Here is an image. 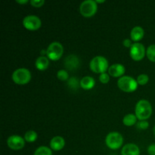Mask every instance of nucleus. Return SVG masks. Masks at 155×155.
<instances>
[{"instance_id": "obj_1", "label": "nucleus", "mask_w": 155, "mask_h": 155, "mask_svg": "<svg viewBox=\"0 0 155 155\" xmlns=\"http://www.w3.org/2000/svg\"><path fill=\"white\" fill-rule=\"evenodd\" d=\"M135 114L139 120H146L152 114V106L151 103L145 99H142L137 102L135 109Z\"/></svg>"}, {"instance_id": "obj_2", "label": "nucleus", "mask_w": 155, "mask_h": 155, "mask_svg": "<svg viewBox=\"0 0 155 155\" xmlns=\"http://www.w3.org/2000/svg\"><path fill=\"white\" fill-rule=\"evenodd\" d=\"M89 68L91 71L95 74H104L108 71V61L103 56H96L91 60Z\"/></svg>"}, {"instance_id": "obj_3", "label": "nucleus", "mask_w": 155, "mask_h": 155, "mask_svg": "<svg viewBox=\"0 0 155 155\" xmlns=\"http://www.w3.org/2000/svg\"><path fill=\"white\" fill-rule=\"evenodd\" d=\"M117 86L121 91L124 92H133L137 89L138 83L136 80L130 76H123L118 80Z\"/></svg>"}, {"instance_id": "obj_4", "label": "nucleus", "mask_w": 155, "mask_h": 155, "mask_svg": "<svg viewBox=\"0 0 155 155\" xmlns=\"http://www.w3.org/2000/svg\"><path fill=\"white\" fill-rule=\"evenodd\" d=\"M31 73L27 68H18L15 70L12 76L15 83L18 85H26L31 80Z\"/></svg>"}, {"instance_id": "obj_5", "label": "nucleus", "mask_w": 155, "mask_h": 155, "mask_svg": "<svg viewBox=\"0 0 155 155\" xmlns=\"http://www.w3.org/2000/svg\"><path fill=\"white\" fill-rule=\"evenodd\" d=\"M124 143L123 136L118 132H111L105 138V144L107 148L111 150L119 149Z\"/></svg>"}, {"instance_id": "obj_6", "label": "nucleus", "mask_w": 155, "mask_h": 155, "mask_svg": "<svg viewBox=\"0 0 155 155\" xmlns=\"http://www.w3.org/2000/svg\"><path fill=\"white\" fill-rule=\"evenodd\" d=\"M64 53L63 45L59 42H53L50 44L46 49V55L51 61H58L62 57Z\"/></svg>"}, {"instance_id": "obj_7", "label": "nucleus", "mask_w": 155, "mask_h": 155, "mask_svg": "<svg viewBox=\"0 0 155 155\" xmlns=\"http://www.w3.org/2000/svg\"><path fill=\"white\" fill-rule=\"evenodd\" d=\"M98 4L94 0H86L80 5V12L84 18H91L96 14Z\"/></svg>"}, {"instance_id": "obj_8", "label": "nucleus", "mask_w": 155, "mask_h": 155, "mask_svg": "<svg viewBox=\"0 0 155 155\" xmlns=\"http://www.w3.org/2000/svg\"><path fill=\"white\" fill-rule=\"evenodd\" d=\"M145 54L146 51L145 46L140 42H134L130 48V57L135 61H142L145 58Z\"/></svg>"}, {"instance_id": "obj_9", "label": "nucleus", "mask_w": 155, "mask_h": 155, "mask_svg": "<svg viewBox=\"0 0 155 155\" xmlns=\"http://www.w3.org/2000/svg\"><path fill=\"white\" fill-rule=\"evenodd\" d=\"M23 26L27 30L30 31H36L42 26V21L39 17L36 15H28L23 19Z\"/></svg>"}, {"instance_id": "obj_10", "label": "nucleus", "mask_w": 155, "mask_h": 155, "mask_svg": "<svg viewBox=\"0 0 155 155\" xmlns=\"http://www.w3.org/2000/svg\"><path fill=\"white\" fill-rule=\"evenodd\" d=\"M7 145L9 148L14 151L21 150L25 146V140L24 138L18 135H13L8 138Z\"/></svg>"}, {"instance_id": "obj_11", "label": "nucleus", "mask_w": 155, "mask_h": 155, "mask_svg": "<svg viewBox=\"0 0 155 155\" xmlns=\"http://www.w3.org/2000/svg\"><path fill=\"white\" fill-rule=\"evenodd\" d=\"M64 66L70 71H75L80 66V60L75 54H70L64 59Z\"/></svg>"}, {"instance_id": "obj_12", "label": "nucleus", "mask_w": 155, "mask_h": 155, "mask_svg": "<svg viewBox=\"0 0 155 155\" xmlns=\"http://www.w3.org/2000/svg\"><path fill=\"white\" fill-rule=\"evenodd\" d=\"M125 72V67L121 64H114L110 65L107 71V73L110 76L113 77H120V78L123 77Z\"/></svg>"}, {"instance_id": "obj_13", "label": "nucleus", "mask_w": 155, "mask_h": 155, "mask_svg": "<svg viewBox=\"0 0 155 155\" xmlns=\"http://www.w3.org/2000/svg\"><path fill=\"white\" fill-rule=\"evenodd\" d=\"M65 146V140L61 136H54L50 141V148L54 151H61Z\"/></svg>"}, {"instance_id": "obj_14", "label": "nucleus", "mask_w": 155, "mask_h": 155, "mask_svg": "<svg viewBox=\"0 0 155 155\" xmlns=\"http://www.w3.org/2000/svg\"><path fill=\"white\" fill-rule=\"evenodd\" d=\"M121 155H140V149L136 144H127L121 149Z\"/></svg>"}, {"instance_id": "obj_15", "label": "nucleus", "mask_w": 155, "mask_h": 155, "mask_svg": "<svg viewBox=\"0 0 155 155\" xmlns=\"http://www.w3.org/2000/svg\"><path fill=\"white\" fill-rule=\"evenodd\" d=\"M144 36H145V31H144L143 28L139 27V26H136V27H133L132 29L131 32H130L131 40L135 42H138L142 40L143 39Z\"/></svg>"}, {"instance_id": "obj_16", "label": "nucleus", "mask_w": 155, "mask_h": 155, "mask_svg": "<svg viewBox=\"0 0 155 155\" xmlns=\"http://www.w3.org/2000/svg\"><path fill=\"white\" fill-rule=\"evenodd\" d=\"M80 87L84 90H90L95 86V80H94L93 77L86 76L80 80Z\"/></svg>"}, {"instance_id": "obj_17", "label": "nucleus", "mask_w": 155, "mask_h": 155, "mask_svg": "<svg viewBox=\"0 0 155 155\" xmlns=\"http://www.w3.org/2000/svg\"><path fill=\"white\" fill-rule=\"evenodd\" d=\"M49 65V59L45 56H40L38 58L35 62V66L39 71H45L48 68Z\"/></svg>"}, {"instance_id": "obj_18", "label": "nucleus", "mask_w": 155, "mask_h": 155, "mask_svg": "<svg viewBox=\"0 0 155 155\" xmlns=\"http://www.w3.org/2000/svg\"><path fill=\"white\" fill-rule=\"evenodd\" d=\"M138 118L136 117V114H128L126 115L123 119V123L127 127H132V126L135 125L137 122Z\"/></svg>"}, {"instance_id": "obj_19", "label": "nucleus", "mask_w": 155, "mask_h": 155, "mask_svg": "<svg viewBox=\"0 0 155 155\" xmlns=\"http://www.w3.org/2000/svg\"><path fill=\"white\" fill-rule=\"evenodd\" d=\"M38 138V135L36 132L33 131V130H29L27 133L24 134V140L25 142H34L36 141Z\"/></svg>"}, {"instance_id": "obj_20", "label": "nucleus", "mask_w": 155, "mask_h": 155, "mask_svg": "<svg viewBox=\"0 0 155 155\" xmlns=\"http://www.w3.org/2000/svg\"><path fill=\"white\" fill-rule=\"evenodd\" d=\"M33 155H52V151L48 147L40 146L36 148Z\"/></svg>"}, {"instance_id": "obj_21", "label": "nucleus", "mask_w": 155, "mask_h": 155, "mask_svg": "<svg viewBox=\"0 0 155 155\" xmlns=\"http://www.w3.org/2000/svg\"><path fill=\"white\" fill-rule=\"evenodd\" d=\"M146 55L148 60L151 62H155V45H151L146 49Z\"/></svg>"}, {"instance_id": "obj_22", "label": "nucleus", "mask_w": 155, "mask_h": 155, "mask_svg": "<svg viewBox=\"0 0 155 155\" xmlns=\"http://www.w3.org/2000/svg\"><path fill=\"white\" fill-rule=\"evenodd\" d=\"M68 85L71 89H74V90H76L79 86H80V81L77 80V77H71V78H70L68 80Z\"/></svg>"}, {"instance_id": "obj_23", "label": "nucleus", "mask_w": 155, "mask_h": 155, "mask_svg": "<svg viewBox=\"0 0 155 155\" xmlns=\"http://www.w3.org/2000/svg\"><path fill=\"white\" fill-rule=\"evenodd\" d=\"M136 81H137L138 85H140V86H145L149 81V77L147 74H140L137 77V79H136Z\"/></svg>"}, {"instance_id": "obj_24", "label": "nucleus", "mask_w": 155, "mask_h": 155, "mask_svg": "<svg viewBox=\"0 0 155 155\" xmlns=\"http://www.w3.org/2000/svg\"><path fill=\"white\" fill-rule=\"evenodd\" d=\"M57 77L61 81H68L69 80V74L65 70H59L57 73Z\"/></svg>"}, {"instance_id": "obj_25", "label": "nucleus", "mask_w": 155, "mask_h": 155, "mask_svg": "<svg viewBox=\"0 0 155 155\" xmlns=\"http://www.w3.org/2000/svg\"><path fill=\"white\" fill-rule=\"evenodd\" d=\"M136 127H137L138 130H145L149 127V124L146 120H140L136 124Z\"/></svg>"}, {"instance_id": "obj_26", "label": "nucleus", "mask_w": 155, "mask_h": 155, "mask_svg": "<svg viewBox=\"0 0 155 155\" xmlns=\"http://www.w3.org/2000/svg\"><path fill=\"white\" fill-rule=\"evenodd\" d=\"M99 80L101 83L103 84H107L109 81H110V75L107 73H104V74H100L99 76Z\"/></svg>"}, {"instance_id": "obj_27", "label": "nucleus", "mask_w": 155, "mask_h": 155, "mask_svg": "<svg viewBox=\"0 0 155 155\" xmlns=\"http://www.w3.org/2000/svg\"><path fill=\"white\" fill-rule=\"evenodd\" d=\"M30 2V5L34 8H41L45 4L44 0H31Z\"/></svg>"}, {"instance_id": "obj_28", "label": "nucleus", "mask_w": 155, "mask_h": 155, "mask_svg": "<svg viewBox=\"0 0 155 155\" xmlns=\"http://www.w3.org/2000/svg\"><path fill=\"white\" fill-rule=\"evenodd\" d=\"M148 153L149 155H155V144H151L148 146Z\"/></svg>"}, {"instance_id": "obj_29", "label": "nucleus", "mask_w": 155, "mask_h": 155, "mask_svg": "<svg viewBox=\"0 0 155 155\" xmlns=\"http://www.w3.org/2000/svg\"><path fill=\"white\" fill-rule=\"evenodd\" d=\"M133 42H132L131 39H124V42H123V45L126 47V48H131V46L133 45Z\"/></svg>"}, {"instance_id": "obj_30", "label": "nucleus", "mask_w": 155, "mask_h": 155, "mask_svg": "<svg viewBox=\"0 0 155 155\" xmlns=\"http://www.w3.org/2000/svg\"><path fill=\"white\" fill-rule=\"evenodd\" d=\"M16 2L18 3V4H27V3L29 2L28 0H16Z\"/></svg>"}, {"instance_id": "obj_31", "label": "nucleus", "mask_w": 155, "mask_h": 155, "mask_svg": "<svg viewBox=\"0 0 155 155\" xmlns=\"http://www.w3.org/2000/svg\"><path fill=\"white\" fill-rule=\"evenodd\" d=\"M95 2H96L97 4H98V3L105 2V1H104V0H95Z\"/></svg>"}, {"instance_id": "obj_32", "label": "nucleus", "mask_w": 155, "mask_h": 155, "mask_svg": "<svg viewBox=\"0 0 155 155\" xmlns=\"http://www.w3.org/2000/svg\"><path fill=\"white\" fill-rule=\"evenodd\" d=\"M154 135H155V126H154Z\"/></svg>"}]
</instances>
